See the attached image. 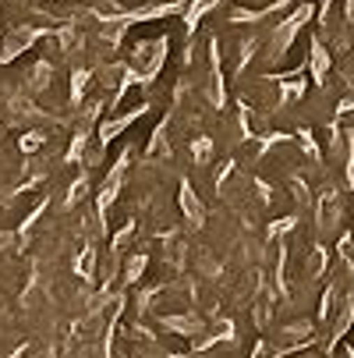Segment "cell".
<instances>
[{"instance_id":"52a82bcc","label":"cell","mask_w":354,"mask_h":358,"mask_svg":"<svg viewBox=\"0 0 354 358\" xmlns=\"http://www.w3.org/2000/svg\"><path fill=\"white\" fill-rule=\"evenodd\" d=\"M181 213L198 227L202 224V217H206V210H202V202H198V195L191 192V185H181Z\"/></svg>"},{"instance_id":"6da1fadb","label":"cell","mask_w":354,"mask_h":358,"mask_svg":"<svg viewBox=\"0 0 354 358\" xmlns=\"http://www.w3.org/2000/svg\"><path fill=\"white\" fill-rule=\"evenodd\" d=\"M167 61V36L163 39H145L135 43V54H131V71L138 75V82H153L156 71Z\"/></svg>"},{"instance_id":"8992f818","label":"cell","mask_w":354,"mask_h":358,"mask_svg":"<svg viewBox=\"0 0 354 358\" xmlns=\"http://www.w3.org/2000/svg\"><path fill=\"white\" fill-rule=\"evenodd\" d=\"M25 85H29V92H46L50 85H54V61H39V64H32L29 68V78H25Z\"/></svg>"},{"instance_id":"5b68a950","label":"cell","mask_w":354,"mask_h":358,"mask_svg":"<svg viewBox=\"0 0 354 358\" xmlns=\"http://www.w3.org/2000/svg\"><path fill=\"white\" fill-rule=\"evenodd\" d=\"M89 85H92V71L89 68H71V78H68V103L71 107H82L85 103Z\"/></svg>"},{"instance_id":"7c38bea8","label":"cell","mask_w":354,"mask_h":358,"mask_svg":"<svg viewBox=\"0 0 354 358\" xmlns=\"http://www.w3.org/2000/svg\"><path fill=\"white\" fill-rule=\"evenodd\" d=\"M131 238H135V220H128V224H124V227H121V231H117V234L110 238V248H117V252H124Z\"/></svg>"},{"instance_id":"ba28073f","label":"cell","mask_w":354,"mask_h":358,"mask_svg":"<svg viewBox=\"0 0 354 358\" xmlns=\"http://www.w3.org/2000/svg\"><path fill=\"white\" fill-rule=\"evenodd\" d=\"M96 263H99L96 245H85V248H82V255L75 259V273H78L82 280H92V277H96Z\"/></svg>"},{"instance_id":"30bf717a","label":"cell","mask_w":354,"mask_h":358,"mask_svg":"<svg viewBox=\"0 0 354 358\" xmlns=\"http://www.w3.org/2000/svg\"><path fill=\"white\" fill-rule=\"evenodd\" d=\"M85 195H89V174H78V178L68 185V199H64V202H68V206H75V202H82Z\"/></svg>"},{"instance_id":"8fae6325","label":"cell","mask_w":354,"mask_h":358,"mask_svg":"<svg viewBox=\"0 0 354 358\" xmlns=\"http://www.w3.org/2000/svg\"><path fill=\"white\" fill-rule=\"evenodd\" d=\"M145 263H149V259H145L142 252H138V255H131V259L124 263V280H128V284L142 280V273H145Z\"/></svg>"},{"instance_id":"277c9868","label":"cell","mask_w":354,"mask_h":358,"mask_svg":"<svg viewBox=\"0 0 354 358\" xmlns=\"http://www.w3.org/2000/svg\"><path fill=\"white\" fill-rule=\"evenodd\" d=\"M149 110V103H138L135 110H124V114H117V117H103L96 124V142H103V145H110L114 138H121V131L135 121V117H142Z\"/></svg>"},{"instance_id":"3957f363","label":"cell","mask_w":354,"mask_h":358,"mask_svg":"<svg viewBox=\"0 0 354 358\" xmlns=\"http://www.w3.org/2000/svg\"><path fill=\"white\" fill-rule=\"evenodd\" d=\"M128 160H131V149L121 152L117 164L107 171L103 185H99V195H96V210H99V213H107L114 202H117V195H121V188H124V178H128Z\"/></svg>"},{"instance_id":"9c48e42d","label":"cell","mask_w":354,"mask_h":358,"mask_svg":"<svg viewBox=\"0 0 354 358\" xmlns=\"http://www.w3.org/2000/svg\"><path fill=\"white\" fill-rule=\"evenodd\" d=\"M43 145H46V131H39V128H29V131H22V138H18V149L25 152V157H36Z\"/></svg>"},{"instance_id":"4fadbf2b","label":"cell","mask_w":354,"mask_h":358,"mask_svg":"<svg viewBox=\"0 0 354 358\" xmlns=\"http://www.w3.org/2000/svg\"><path fill=\"white\" fill-rule=\"evenodd\" d=\"M209 138H202V142H195V157H198V164H206V157H209Z\"/></svg>"},{"instance_id":"7a4b0ae2","label":"cell","mask_w":354,"mask_h":358,"mask_svg":"<svg viewBox=\"0 0 354 358\" xmlns=\"http://www.w3.org/2000/svg\"><path fill=\"white\" fill-rule=\"evenodd\" d=\"M46 36V29L43 25H32V22H25V25H15L8 36H4V46H0V68L4 64H11V61H18L25 50H32V43L36 39H43Z\"/></svg>"}]
</instances>
